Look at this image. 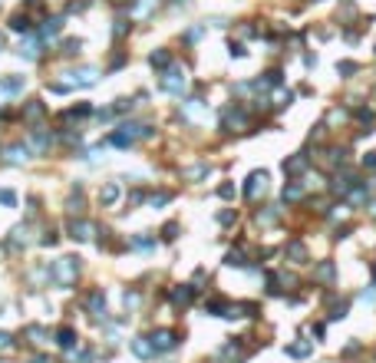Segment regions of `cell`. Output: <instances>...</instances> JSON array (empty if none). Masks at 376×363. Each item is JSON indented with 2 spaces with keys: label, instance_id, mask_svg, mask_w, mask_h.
<instances>
[{
  "label": "cell",
  "instance_id": "1",
  "mask_svg": "<svg viewBox=\"0 0 376 363\" xmlns=\"http://www.w3.org/2000/svg\"><path fill=\"white\" fill-rule=\"evenodd\" d=\"M76 274H79V258H60L53 264V271H50V277L63 287H70L73 281H76Z\"/></svg>",
  "mask_w": 376,
  "mask_h": 363
},
{
  "label": "cell",
  "instance_id": "2",
  "mask_svg": "<svg viewBox=\"0 0 376 363\" xmlns=\"http://www.w3.org/2000/svg\"><path fill=\"white\" fill-rule=\"evenodd\" d=\"M185 83H188V76H185L181 66H168V70L162 73V89H165V93L181 96V93H185Z\"/></svg>",
  "mask_w": 376,
  "mask_h": 363
},
{
  "label": "cell",
  "instance_id": "3",
  "mask_svg": "<svg viewBox=\"0 0 376 363\" xmlns=\"http://www.w3.org/2000/svg\"><path fill=\"white\" fill-rule=\"evenodd\" d=\"M149 340H152V347H155V353H168V350L178 347V333L175 330H155Z\"/></svg>",
  "mask_w": 376,
  "mask_h": 363
},
{
  "label": "cell",
  "instance_id": "4",
  "mask_svg": "<svg viewBox=\"0 0 376 363\" xmlns=\"http://www.w3.org/2000/svg\"><path fill=\"white\" fill-rule=\"evenodd\" d=\"M264 189H267V172H251L248 182H244V198L264 195Z\"/></svg>",
  "mask_w": 376,
  "mask_h": 363
},
{
  "label": "cell",
  "instance_id": "5",
  "mask_svg": "<svg viewBox=\"0 0 376 363\" xmlns=\"http://www.w3.org/2000/svg\"><path fill=\"white\" fill-rule=\"evenodd\" d=\"M244 122H248V112L241 109V106H231V109H225V126L235 132V129H244Z\"/></svg>",
  "mask_w": 376,
  "mask_h": 363
},
{
  "label": "cell",
  "instance_id": "6",
  "mask_svg": "<svg viewBox=\"0 0 376 363\" xmlns=\"http://www.w3.org/2000/svg\"><path fill=\"white\" fill-rule=\"evenodd\" d=\"M73 83H79V86H93L96 79H99V70H93V66H79V70L70 73Z\"/></svg>",
  "mask_w": 376,
  "mask_h": 363
},
{
  "label": "cell",
  "instance_id": "7",
  "mask_svg": "<svg viewBox=\"0 0 376 363\" xmlns=\"http://www.w3.org/2000/svg\"><path fill=\"white\" fill-rule=\"evenodd\" d=\"M70 238H76V241H89L93 238V225L89 221H70Z\"/></svg>",
  "mask_w": 376,
  "mask_h": 363
},
{
  "label": "cell",
  "instance_id": "8",
  "mask_svg": "<svg viewBox=\"0 0 376 363\" xmlns=\"http://www.w3.org/2000/svg\"><path fill=\"white\" fill-rule=\"evenodd\" d=\"M4 158H7L10 165H24L27 158H30V149H27V145H10V149L4 152Z\"/></svg>",
  "mask_w": 376,
  "mask_h": 363
},
{
  "label": "cell",
  "instance_id": "9",
  "mask_svg": "<svg viewBox=\"0 0 376 363\" xmlns=\"http://www.w3.org/2000/svg\"><path fill=\"white\" fill-rule=\"evenodd\" d=\"M86 310L89 314H102L106 310V294L96 287V291H89V297H86Z\"/></svg>",
  "mask_w": 376,
  "mask_h": 363
},
{
  "label": "cell",
  "instance_id": "10",
  "mask_svg": "<svg viewBox=\"0 0 376 363\" xmlns=\"http://www.w3.org/2000/svg\"><path fill=\"white\" fill-rule=\"evenodd\" d=\"M132 353H135V356H142V360H149V356L155 353V347H152V340H149V337H135V340H132Z\"/></svg>",
  "mask_w": 376,
  "mask_h": 363
},
{
  "label": "cell",
  "instance_id": "11",
  "mask_svg": "<svg viewBox=\"0 0 376 363\" xmlns=\"http://www.w3.org/2000/svg\"><path fill=\"white\" fill-rule=\"evenodd\" d=\"M149 63L155 66V70H168V66H172V56H168V50H152L149 53Z\"/></svg>",
  "mask_w": 376,
  "mask_h": 363
},
{
  "label": "cell",
  "instance_id": "12",
  "mask_svg": "<svg viewBox=\"0 0 376 363\" xmlns=\"http://www.w3.org/2000/svg\"><path fill=\"white\" fill-rule=\"evenodd\" d=\"M43 112H47V106L40 103V99H30L27 109H24V119H27V122H37V119H43Z\"/></svg>",
  "mask_w": 376,
  "mask_h": 363
},
{
  "label": "cell",
  "instance_id": "13",
  "mask_svg": "<svg viewBox=\"0 0 376 363\" xmlns=\"http://www.w3.org/2000/svg\"><path fill=\"white\" fill-rule=\"evenodd\" d=\"M287 258H290V264H304L307 261V248L300 245V241H290L287 245Z\"/></svg>",
  "mask_w": 376,
  "mask_h": 363
},
{
  "label": "cell",
  "instance_id": "14",
  "mask_svg": "<svg viewBox=\"0 0 376 363\" xmlns=\"http://www.w3.org/2000/svg\"><path fill=\"white\" fill-rule=\"evenodd\" d=\"M76 340H79V337H76V330H73V327H60V330H56V343H60V347L70 350Z\"/></svg>",
  "mask_w": 376,
  "mask_h": 363
},
{
  "label": "cell",
  "instance_id": "15",
  "mask_svg": "<svg viewBox=\"0 0 376 363\" xmlns=\"http://www.w3.org/2000/svg\"><path fill=\"white\" fill-rule=\"evenodd\" d=\"M99 202H102V205H116V202H119V185H116V182H109V185L99 192Z\"/></svg>",
  "mask_w": 376,
  "mask_h": 363
},
{
  "label": "cell",
  "instance_id": "16",
  "mask_svg": "<svg viewBox=\"0 0 376 363\" xmlns=\"http://www.w3.org/2000/svg\"><path fill=\"white\" fill-rule=\"evenodd\" d=\"M30 17H27V14H14V17H10V30H17V33H30Z\"/></svg>",
  "mask_w": 376,
  "mask_h": 363
},
{
  "label": "cell",
  "instance_id": "17",
  "mask_svg": "<svg viewBox=\"0 0 376 363\" xmlns=\"http://www.w3.org/2000/svg\"><path fill=\"white\" fill-rule=\"evenodd\" d=\"M192 297H195V287H188V284H181V287H175V291H172L175 304H188Z\"/></svg>",
  "mask_w": 376,
  "mask_h": 363
},
{
  "label": "cell",
  "instance_id": "18",
  "mask_svg": "<svg viewBox=\"0 0 376 363\" xmlns=\"http://www.w3.org/2000/svg\"><path fill=\"white\" fill-rule=\"evenodd\" d=\"M60 30H63V20H60V17H53V20H47V24H43L40 37H43V40H50V37H56Z\"/></svg>",
  "mask_w": 376,
  "mask_h": 363
},
{
  "label": "cell",
  "instance_id": "19",
  "mask_svg": "<svg viewBox=\"0 0 376 363\" xmlns=\"http://www.w3.org/2000/svg\"><path fill=\"white\" fill-rule=\"evenodd\" d=\"M297 198H304V185H300V182H290L287 189H284V202H297Z\"/></svg>",
  "mask_w": 376,
  "mask_h": 363
},
{
  "label": "cell",
  "instance_id": "20",
  "mask_svg": "<svg viewBox=\"0 0 376 363\" xmlns=\"http://www.w3.org/2000/svg\"><path fill=\"white\" fill-rule=\"evenodd\" d=\"M30 142L37 145V149H47V145H50V135L43 132V129H30Z\"/></svg>",
  "mask_w": 376,
  "mask_h": 363
},
{
  "label": "cell",
  "instance_id": "21",
  "mask_svg": "<svg viewBox=\"0 0 376 363\" xmlns=\"http://www.w3.org/2000/svg\"><path fill=\"white\" fill-rule=\"evenodd\" d=\"M333 277H337V268H333V264H320V268H317V281H333Z\"/></svg>",
  "mask_w": 376,
  "mask_h": 363
},
{
  "label": "cell",
  "instance_id": "22",
  "mask_svg": "<svg viewBox=\"0 0 376 363\" xmlns=\"http://www.w3.org/2000/svg\"><path fill=\"white\" fill-rule=\"evenodd\" d=\"M304 165H307L304 155H294V158H287V162H284V168H287V172H304Z\"/></svg>",
  "mask_w": 376,
  "mask_h": 363
},
{
  "label": "cell",
  "instance_id": "23",
  "mask_svg": "<svg viewBox=\"0 0 376 363\" xmlns=\"http://www.w3.org/2000/svg\"><path fill=\"white\" fill-rule=\"evenodd\" d=\"M287 353H290V356H300V360H304V356H310V343H290Z\"/></svg>",
  "mask_w": 376,
  "mask_h": 363
},
{
  "label": "cell",
  "instance_id": "24",
  "mask_svg": "<svg viewBox=\"0 0 376 363\" xmlns=\"http://www.w3.org/2000/svg\"><path fill=\"white\" fill-rule=\"evenodd\" d=\"M20 56H27V60H37V56H40V47L33 43V40H30V43H20Z\"/></svg>",
  "mask_w": 376,
  "mask_h": 363
},
{
  "label": "cell",
  "instance_id": "25",
  "mask_svg": "<svg viewBox=\"0 0 376 363\" xmlns=\"http://www.w3.org/2000/svg\"><path fill=\"white\" fill-rule=\"evenodd\" d=\"M83 50V40H63V53L66 56H76Z\"/></svg>",
  "mask_w": 376,
  "mask_h": 363
},
{
  "label": "cell",
  "instance_id": "26",
  "mask_svg": "<svg viewBox=\"0 0 376 363\" xmlns=\"http://www.w3.org/2000/svg\"><path fill=\"white\" fill-rule=\"evenodd\" d=\"M168 202H172V192H158V195H152V198H149V205H152V208L168 205Z\"/></svg>",
  "mask_w": 376,
  "mask_h": 363
},
{
  "label": "cell",
  "instance_id": "27",
  "mask_svg": "<svg viewBox=\"0 0 376 363\" xmlns=\"http://www.w3.org/2000/svg\"><path fill=\"white\" fill-rule=\"evenodd\" d=\"M132 245L142 248V251H149V248H155V238H145V235H135L132 238Z\"/></svg>",
  "mask_w": 376,
  "mask_h": 363
},
{
  "label": "cell",
  "instance_id": "28",
  "mask_svg": "<svg viewBox=\"0 0 376 363\" xmlns=\"http://www.w3.org/2000/svg\"><path fill=\"white\" fill-rule=\"evenodd\" d=\"M0 205H7V208H14L17 205V195L10 189H0Z\"/></svg>",
  "mask_w": 376,
  "mask_h": 363
},
{
  "label": "cell",
  "instance_id": "29",
  "mask_svg": "<svg viewBox=\"0 0 376 363\" xmlns=\"http://www.w3.org/2000/svg\"><path fill=\"white\" fill-rule=\"evenodd\" d=\"M175 235H178V225H175V221H168V225L162 228V238H165V241H175Z\"/></svg>",
  "mask_w": 376,
  "mask_h": 363
},
{
  "label": "cell",
  "instance_id": "30",
  "mask_svg": "<svg viewBox=\"0 0 376 363\" xmlns=\"http://www.w3.org/2000/svg\"><path fill=\"white\" fill-rule=\"evenodd\" d=\"M27 337H33L37 343H43V337H47V330L43 327H27Z\"/></svg>",
  "mask_w": 376,
  "mask_h": 363
},
{
  "label": "cell",
  "instance_id": "31",
  "mask_svg": "<svg viewBox=\"0 0 376 363\" xmlns=\"http://www.w3.org/2000/svg\"><path fill=\"white\" fill-rule=\"evenodd\" d=\"M112 112H132V99H116Z\"/></svg>",
  "mask_w": 376,
  "mask_h": 363
},
{
  "label": "cell",
  "instance_id": "32",
  "mask_svg": "<svg viewBox=\"0 0 376 363\" xmlns=\"http://www.w3.org/2000/svg\"><path fill=\"white\" fill-rule=\"evenodd\" d=\"M70 212L83 215V195H79V189H76V198H70Z\"/></svg>",
  "mask_w": 376,
  "mask_h": 363
},
{
  "label": "cell",
  "instance_id": "33",
  "mask_svg": "<svg viewBox=\"0 0 376 363\" xmlns=\"http://www.w3.org/2000/svg\"><path fill=\"white\" fill-rule=\"evenodd\" d=\"M129 27H132V24H129V20H116V30H112V33H116V40H122Z\"/></svg>",
  "mask_w": 376,
  "mask_h": 363
},
{
  "label": "cell",
  "instance_id": "34",
  "mask_svg": "<svg viewBox=\"0 0 376 363\" xmlns=\"http://www.w3.org/2000/svg\"><path fill=\"white\" fill-rule=\"evenodd\" d=\"M125 307H139V294H135V291H125Z\"/></svg>",
  "mask_w": 376,
  "mask_h": 363
},
{
  "label": "cell",
  "instance_id": "35",
  "mask_svg": "<svg viewBox=\"0 0 376 363\" xmlns=\"http://www.w3.org/2000/svg\"><path fill=\"white\" fill-rule=\"evenodd\" d=\"M20 241L27 245V228H24V225H20V228H14V245H20Z\"/></svg>",
  "mask_w": 376,
  "mask_h": 363
},
{
  "label": "cell",
  "instance_id": "36",
  "mask_svg": "<svg viewBox=\"0 0 376 363\" xmlns=\"http://www.w3.org/2000/svg\"><path fill=\"white\" fill-rule=\"evenodd\" d=\"M258 221H264V225H271V221H277V208H274V212H261V215H258Z\"/></svg>",
  "mask_w": 376,
  "mask_h": 363
},
{
  "label": "cell",
  "instance_id": "37",
  "mask_svg": "<svg viewBox=\"0 0 376 363\" xmlns=\"http://www.w3.org/2000/svg\"><path fill=\"white\" fill-rule=\"evenodd\" d=\"M218 195H221V198H235V185H221Z\"/></svg>",
  "mask_w": 376,
  "mask_h": 363
},
{
  "label": "cell",
  "instance_id": "38",
  "mask_svg": "<svg viewBox=\"0 0 376 363\" xmlns=\"http://www.w3.org/2000/svg\"><path fill=\"white\" fill-rule=\"evenodd\" d=\"M218 221H221V225H231V221H235V212H221Z\"/></svg>",
  "mask_w": 376,
  "mask_h": 363
},
{
  "label": "cell",
  "instance_id": "39",
  "mask_svg": "<svg viewBox=\"0 0 376 363\" xmlns=\"http://www.w3.org/2000/svg\"><path fill=\"white\" fill-rule=\"evenodd\" d=\"M7 96H14V93H10V86H7V79H0V99H7Z\"/></svg>",
  "mask_w": 376,
  "mask_h": 363
},
{
  "label": "cell",
  "instance_id": "40",
  "mask_svg": "<svg viewBox=\"0 0 376 363\" xmlns=\"http://www.w3.org/2000/svg\"><path fill=\"white\" fill-rule=\"evenodd\" d=\"M228 264L235 268V264H244V261H241V254H238V251H231V254H228Z\"/></svg>",
  "mask_w": 376,
  "mask_h": 363
},
{
  "label": "cell",
  "instance_id": "41",
  "mask_svg": "<svg viewBox=\"0 0 376 363\" xmlns=\"http://www.w3.org/2000/svg\"><path fill=\"white\" fill-rule=\"evenodd\" d=\"M10 343H14V340H10V333H4V330H0V350H4V347H10Z\"/></svg>",
  "mask_w": 376,
  "mask_h": 363
},
{
  "label": "cell",
  "instance_id": "42",
  "mask_svg": "<svg viewBox=\"0 0 376 363\" xmlns=\"http://www.w3.org/2000/svg\"><path fill=\"white\" fill-rule=\"evenodd\" d=\"M142 198H145V195H142V192H132V195H129V205H139Z\"/></svg>",
  "mask_w": 376,
  "mask_h": 363
},
{
  "label": "cell",
  "instance_id": "43",
  "mask_svg": "<svg viewBox=\"0 0 376 363\" xmlns=\"http://www.w3.org/2000/svg\"><path fill=\"white\" fill-rule=\"evenodd\" d=\"M363 165H366V168H373V165H376V152H369V155L363 158Z\"/></svg>",
  "mask_w": 376,
  "mask_h": 363
},
{
  "label": "cell",
  "instance_id": "44",
  "mask_svg": "<svg viewBox=\"0 0 376 363\" xmlns=\"http://www.w3.org/2000/svg\"><path fill=\"white\" fill-rule=\"evenodd\" d=\"M231 56H244V47H241V43H231Z\"/></svg>",
  "mask_w": 376,
  "mask_h": 363
},
{
  "label": "cell",
  "instance_id": "45",
  "mask_svg": "<svg viewBox=\"0 0 376 363\" xmlns=\"http://www.w3.org/2000/svg\"><path fill=\"white\" fill-rule=\"evenodd\" d=\"M340 73H356V63H340Z\"/></svg>",
  "mask_w": 376,
  "mask_h": 363
},
{
  "label": "cell",
  "instance_id": "46",
  "mask_svg": "<svg viewBox=\"0 0 376 363\" xmlns=\"http://www.w3.org/2000/svg\"><path fill=\"white\" fill-rule=\"evenodd\" d=\"M112 4H129V7H132V0H112Z\"/></svg>",
  "mask_w": 376,
  "mask_h": 363
},
{
  "label": "cell",
  "instance_id": "47",
  "mask_svg": "<svg viewBox=\"0 0 376 363\" xmlns=\"http://www.w3.org/2000/svg\"><path fill=\"white\" fill-rule=\"evenodd\" d=\"M0 50H4V37H0Z\"/></svg>",
  "mask_w": 376,
  "mask_h": 363
},
{
  "label": "cell",
  "instance_id": "48",
  "mask_svg": "<svg viewBox=\"0 0 376 363\" xmlns=\"http://www.w3.org/2000/svg\"><path fill=\"white\" fill-rule=\"evenodd\" d=\"M373 274H376V268H373Z\"/></svg>",
  "mask_w": 376,
  "mask_h": 363
}]
</instances>
